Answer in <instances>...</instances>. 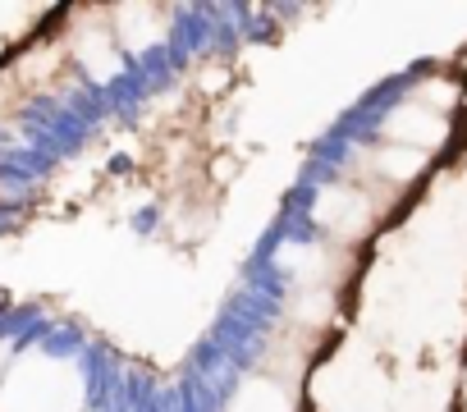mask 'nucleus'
Instances as JSON below:
<instances>
[{
    "instance_id": "nucleus-1",
    "label": "nucleus",
    "mask_w": 467,
    "mask_h": 412,
    "mask_svg": "<svg viewBox=\"0 0 467 412\" xmlns=\"http://www.w3.org/2000/svg\"><path fill=\"white\" fill-rule=\"evenodd\" d=\"M317 225L335 239V243H358L371 234L376 225V197L367 183H326L317 192Z\"/></svg>"
},
{
    "instance_id": "nucleus-2",
    "label": "nucleus",
    "mask_w": 467,
    "mask_h": 412,
    "mask_svg": "<svg viewBox=\"0 0 467 412\" xmlns=\"http://www.w3.org/2000/svg\"><path fill=\"white\" fill-rule=\"evenodd\" d=\"M74 407L78 398H69L65 371L42 362H24L0 394V412H74Z\"/></svg>"
},
{
    "instance_id": "nucleus-3",
    "label": "nucleus",
    "mask_w": 467,
    "mask_h": 412,
    "mask_svg": "<svg viewBox=\"0 0 467 412\" xmlns=\"http://www.w3.org/2000/svg\"><path fill=\"white\" fill-rule=\"evenodd\" d=\"M229 412H294V394H289L285 380L262 376V380H253L239 398H234Z\"/></svg>"
},
{
    "instance_id": "nucleus-4",
    "label": "nucleus",
    "mask_w": 467,
    "mask_h": 412,
    "mask_svg": "<svg viewBox=\"0 0 467 412\" xmlns=\"http://www.w3.org/2000/svg\"><path fill=\"white\" fill-rule=\"evenodd\" d=\"M0 357H5V348H0ZM0 371H5V362H0Z\"/></svg>"
}]
</instances>
